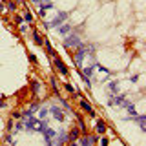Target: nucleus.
I'll list each match as a JSON object with an SVG mask.
<instances>
[{"label": "nucleus", "instance_id": "nucleus-26", "mask_svg": "<svg viewBox=\"0 0 146 146\" xmlns=\"http://www.w3.org/2000/svg\"><path fill=\"white\" fill-rule=\"evenodd\" d=\"M29 62L31 64H36V55L35 53H29Z\"/></svg>", "mask_w": 146, "mask_h": 146}, {"label": "nucleus", "instance_id": "nucleus-4", "mask_svg": "<svg viewBox=\"0 0 146 146\" xmlns=\"http://www.w3.org/2000/svg\"><path fill=\"white\" fill-rule=\"evenodd\" d=\"M77 51H75V55H73V57H75V64L79 68H82V62H84V57L88 53H86V44H80L79 48H75Z\"/></svg>", "mask_w": 146, "mask_h": 146}, {"label": "nucleus", "instance_id": "nucleus-23", "mask_svg": "<svg viewBox=\"0 0 146 146\" xmlns=\"http://www.w3.org/2000/svg\"><path fill=\"white\" fill-rule=\"evenodd\" d=\"M51 88H53L55 93H58V90H60V88H58V84H57V79H55V77H51Z\"/></svg>", "mask_w": 146, "mask_h": 146}, {"label": "nucleus", "instance_id": "nucleus-27", "mask_svg": "<svg viewBox=\"0 0 146 146\" xmlns=\"http://www.w3.org/2000/svg\"><path fill=\"white\" fill-rule=\"evenodd\" d=\"M15 22H17V24H18V26H20V24H22V22H24V18H22L20 15H15Z\"/></svg>", "mask_w": 146, "mask_h": 146}, {"label": "nucleus", "instance_id": "nucleus-28", "mask_svg": "<svg viewBox=\"0 0 146 146\" xmlns=\"http://www.w3.org/2000/svg\"><path fill=\"white\" fill-rule=\"evenodd\" d=\"M33 4H36V6H42V4H46V2H49V0H31Z\"/></svg>", "mask_w": 146, "mask_h": 146}, {"label": "nucleus", "instance_id": "nucleus-34", "mask_svg": "<svg viewBox=\"0 0 146 146\" xmlns=\"http://www.w3.org/2000/svg\"><path fill=\"white\" fill-rule=\"evenodd\" d=\"M4 11V2H0V13Z\"/></svg>", "mask_w": 146, "mask_h": 146}, {"label": "nucleus", "instance_id": "nucleus-2", "mask_svg": "<svg viewBox=\"0 0 146 146\" xmlns=\"http://www.w3.org/2000/svg\"><path fill=\"white\" fill-rule=\"evenodd\" d=\"M75 143H79L80 146H90V144H97L99 143V137H97V133H88V131H86V133H80L79 135V139L75 141Z\"/></svg>", "mask_w": 146, "mask_h": 146}, {"label": "nucleus", "instance_id": "nucleus-35", "mask_svg": "<svg viewBox=\"0 0 146 146\" xmlns=\"http://www.w3.org/2000/svg\"><path fill=\"white\" fill-rule=\"evenodd\" d=\"M2 2H4V0H2Z\"/></svg>", "mask_w": 146, "mask_h": 146}, {"label": "nucleus", "instance_id": "nucleus-7", "mask_svg": "<svg viewBox=\"0 0 146 146\" xmlns=\"http://www.w3.org/2000/svg\"><path fill=\"white\" fill-rule=\"evenodd\" d=\"M66 20H68V13H58V15L49 22V27H58L60 24H64Z\"/></svg>", "mask_w": 146, "mask_h": 146}, {"label": "nucleus", "instance_id": "nucleus-15", "mask_svg": "<svg viewBox=\"0 0 146 146\" xmlns=\"http://www.w3.org/2000/svg\"><path fill=\"white\" fill-rule=\"evenodd\" d=\"M42 46L46 48V51H48V55H49V57H51V58L55 57V55H58L57 51H55V48L51 46V42H49V40H44V44H42Z\"/></svg>", "mask_w": 146, "mask_h": 146}, {"label": "nucleus", "instance_id": "nucleus-1", "mask_svg": "<svg viewBox=\"0 0 146 146\" xmlns=\"http://www.w3.org/2000/svg\"><path fill=\"white\" fill-rule=\"evenodd\" d=\"M80 44H82V42H80V35L77 33V31H75V33L71 31V33H68L66 36H64V48H68V49L79 48Z\"/></svg>", "mask_w": 146, "mask_h": 146}, {"label": "nucleus", "instance_id": "nucleus-9", "mask_svg": "<svg viewBox=\"0 0 146 146\" xmlns=\"http://www.w3.org/2000/svg\"><path fill=\"white\" fill-rule=\"evenodd\" d=\"M122 102H124V95H117V93H113L111 97H110V106H121Z\"/></svg>", "mask_w": 146, "mask_h": 146}, {"label": "nucleus", "instance_id": "nucleus-16", "mask_svg": "<svg viewBox=\"0 0 146 146\" xmlns=\"http://www.w3.org/2000/svg\"><path fill=\"white\" fill-rule=\"evenodd\" d=\"M133 119H135L137 122H139L141 130H143V131H146V117H144V115H139V113H137V115H135Z\"/></svg>", "mask_w": 146, "mask_h": 146}, {"label": "nucleus", "instance_id": "nucleus-18", "mask_svg": "<svg viewBox=\"0 0 146 146\" xmlns=\"http://www.w3.org/2000/svg\"><path fill=\"white\" fill-rule=\"evenodd\" d=\"M80 75H84V77H91L93 75V66H86V68H82V73Z\"/></svg>", "mask_w": 146, "mask_h": 146}, {"label": "nucleus", "instance_id": "nucleus-3", "mask_svg": "<svg viewBox=\"0 0 146 146\" xmlns=\"http://www.w3.org/2000/svg\"><path fill=\"white\" fill-rule=\"evenodd\" d=\"M53 66L58 70V73H60L62 77H70V68L64 64V60L58 57V55H55V57H53Z\"/></svg>", "mask_w": 146, "mask_h": 146}, {"label": "nucleus", "instance_id": "nucleus-14", "mask_svg": "<svg viewBox=\"0 0 146 146\" xmlns=\"http://www.w3.org/2000/svg\"><path fill=\"white\" fill-rule=\"evenodd\" d=\"M57 29H58V33H60V35L66 36L68 33H71V31H73V27H71L70 24H66V22H64V24H60V26L57 27Z\"/></svg>", "mask_w": 146, "mask_h": 146}, {"label": "nucleus", "instance_id": "nucleus-31", "mask_svg": "<svg viewBox=\"0 0 146 146\" xmlns=\"http://www.w3.org/2000/svg\"><path fill=\"white\" fill-rule=\"evenodd\" d=\"M6 143H11V144H13V143H17V141L13 139V137H6Z\"/></svg>", "mask_w": 146, "mask_h": 146}, {"label": "nucleus", "instance_id": "nucleus-33", "mask_svg": "<svg viewBox=\"0 0 146 146\" xmlns=\"http://www.w3.org/2000/svg\"><path fill=\"white\" fill-rule=\"evenodd\" d=\"M130 80H131V82H137V80H139V75H133V77H131Z\"/></svg>", "mask_w": 146, "mask_h": 146}, {"label": "nucleus", "instance_id": "nucleus-6", "mask_svg": "<svg viewBox=\"0 0 146 146\" xmlns=\"http://www.w3.org/2000/svg\"><path fill=\"white\" fill-rule=\"evenodd\" d=\"M108 131V124L102 119H95V133L97 135H104Z\"/></svg>", "mask_w": 146, "mask_h": 146}, {"label": "nucleus", "instance_id": "nucleus-30", "mask_svg": "<svg viewBox=\"0 0 146 146\" xmlns=\"http://www.w3.org/2000/svg\"><path fill=\"white\" fill-rule=\"evenodd\" d=\"M62 106L66 108V110H70V108H71V106H70V102H68V100H62Z\"/></svg>", "mask_w": 146, "mask_h": 146}, {"label": "nucleus", "instance_id": "nucleus-17", "mask_svg": "<svg viewBox=\"0 0 146 146\" xmlns=\"http://www.w3.org/2000/svg\"><path fill=\"white\" fill-rule=\"evenodd\" d=\"M108 88H110V93H117V91H119V84H117V80H111V82H110V84H108Z\"/></svg>", "mask_w": 146, "mask_h": 146}, {"label": "nucleus", "instance_id": "nucleus-20", "mask_svg": "<svg viewBox=\"0 0 146 146\" xmlns=\"http://www.w3.org/2000/svg\"><path fill=\"white\" fill-rule=\"evenodd\" d=\"M64 90H66L68 93L75 95V88H73V84H70V82H66V84H64Z\"/></svg>", "mask_w": 146, "mask_h": 146}, {"label": "nucleus", "instance_id": "nucleus-29", "mask_svg": "<svg viewBox=\"0 0 146 146\" xmlns=\"http://www.w3.org/2000/svg\"><path fill=\"white\" fill-rule=\"evenodd\" d=\"M108 143H110L108 137H102V135H100V144H108Z\"/></svg>", "mask_w": 146, "mask_h": 146}, {"label": "nucleus", "instance_id": "nucleus-5", "mask_svg": "<svg viewBox=\"0 0 146 146\" xmlns=\"http://www.w3.org/2000/svg\"><path fill=\"white\" fill-rule=\"evenodd\" d=\"M79 106H80V110H82V111H86V113H88V115H90L91 119H97V111H95V110L91 108L90 100H86V99H80V100H79Z\"/></svg>", "mask_w": 146, "mask_h": 146}, {"label": "nucleus", "instance_id": "nucleus-13", "mask_svg": "<svg viewBox=\"0 0 146 146\" xmlns=\"http://www.w3.org/2000/svg\"><path fill=\"white\" fill-rule=\"evenodd\" d=\"M4 2H6V7H7L9 13H17V9H18V2H17V0H4Z\"/></svg>", "mask_w": 146, "mask_h": 146}, {"label": "nucleus", "instance_id": "nucleus-19", "mask_svg": "<svg viewBox=\"0 0 146 146\" xmlns=\"http://www.w3.org/2000/svg\"><path fill=\"white\" fill-rule=\"evenodd\" d=\"M48 113H49L48 108H40V110H38V119H42V121H44V119L48 117Z\"/></svg>", "mask_w": 146, "mask_h": 146}, {"label": "nucleus", "instance_id": "nucleus-24", "mask_svg": "<svg viewBox=\"0 0 146 146\" xmlns=\"http://www.w3.org/2000/svg\"><path fill=\"white\" fill-rule=\"evenodd\" d=\"M11 119H15V121H20V119H22V113H18V111H13Z\"/></svg>", "mask_w": 146, "mask_h": 146}, {"label": "nucleus", "instance_id": "nucleus-10", "mask_svg": "<svg viewBox=\"0 0 146 146\" xmlns=\"http://www.w3.org/2000/svg\"><path fill=\"white\" fill-rule=\"evenodd\" d=\"M29 86H31V93H33V95H38V93H40V88H42L40 80L31 79V80H29Z\"/></svg>", "mask_w": 146, "mask_h": 146}, {"label": "nucleus", "instance_id": "nucleus-21", "mask_svg": "<svg viewBox=\"0 0 146 146\" xmlns=\"http://www.w3.org/2000/svg\"><path fill=\"white\" fill-rule=\"evenodd\" d=\"M22 18H24V22H27V24H31V22H33V15H31L29 11H26V13H24V17H22Z\"/></svg>", "mask_w": 146, "mask_h": 146}, {"label": "nucleus", "instance_id": "nucleus-8", "mask_svg": "<svg viewBox=\"0 0 146 146\" xmlns=\"http://www.w3.org/2000/svg\"><path fill=\"white\" fill-rule=\"evenodd\" d=\"M49 111H51V115H53V119H55V121H58V122H64V119H66V117H64V111H62V110L58 108V106H55V104H53V106L49 108Z\"/></svg>", "mask_w": 146, "mask_h": 146}, {"label": "nucleus", "instance_id": "nucleus-11", "mask_svg": "<svg viewBox=\"0 0 146 146\" xmlns=\"http://www.w3.org/2000/svg\"><path fill=\"white\" fill-rule=\"evenodd\" d=\"M79 135H80V130H77V128L73 126L71 130L68 131V143H75V141L79 139Z\"/></svg>", "mask_w": 146, "mask_h": 146}, {"label": "nucleus", "instance_id": "nucleus-22", "mask_svg": "<svg viewBox=\"0 0 146 146\" xmlns=\"http://www.w3.org/2000/svg\"><path fill=\"white\" fill-rule=\"evenodd\" d=\"M97 70H99L100 73H104V75H110V73H111V71H110V70H108V68H104V66H102V64H97Z\"/></svg>", "mask_w": 146, "mask_h": 146}, {"label": "nucleus", "instance_id": "nucleus-25", "mask_svg": "<svg viewBox=\"0 0 146 146\" xmlns=\"http://www.w3.org/2000/svg\"><path fill=\"white\" fill-rule=\"evenodd\" d=\"M18 31H20V33H27V26L26 24H20V26H18Z\"/></svg>", "mask_w": 146, "mask_h": 146}, {"label": "nucleus", "instance_id": "nucleus-12", "mask_svg": "<svg viewBox=\"0 0 146 146\" xmlns=\"http://www.w3.org/2000/svg\"><path fill=\"white\" fill-rule=\"evenodd\" d=\"M31 36H33V42L36 46H42L44 44V38H42V35H40L38 29H31Z\"/></svg>", "mask_w": 146, "mask_h": 146}, {"label": "nucleus", "instance_id": "nucleus-32", "mask_svg": "<svg viewBox=\"0 0 146 146\" xmlns=\"http://www.w3.org/2000/svg\"><path fill=\"white\" fill-rule=\"evenodd\" d=\"M2 108H6V100L0 99V110H2Z\"/></svg>", "mask_w": 146, "mask_h": 146}]
</instances>
